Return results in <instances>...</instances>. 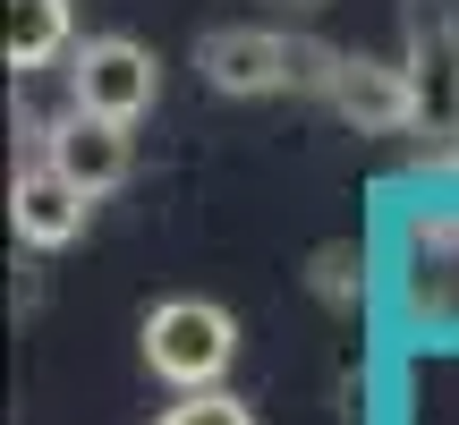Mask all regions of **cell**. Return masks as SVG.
<instances>
[{
    "mask_svg": "<svg viewBox=\"0 0 459 425\" xmlns=\"http://www.w3.org/2000/svg\"><path fill=\"white\" fill-rule=\"evenodd\" d=\"M230 358H238V324H230L213 298H162V307L145 315V366L162 383H179V392L221 383Z\"/></svg>",
    "mask_w": 459,
    "mask_h": 425,
    "instance_id": "cell-1",
    "label": "cell"
},
{
    "mask_svg": "<svg viewBox=\"0 0 459 425\" xmlns=\"http://www.w3.org/2000/svg\"><path fill=\"white\" fill-rule=\"evenodd\" d=\"M68 94H77V111H102V119H145L153 94H162V68H153L145 43H128V34H102V43L77 51V68H68Z\"/></svg>",
    "mask_w": 459,
    "mask_h": 425,
    "instance_id": "cell-2",
    "label": "cell"
},
{
    "mask_svg": "<svg viewBox=\"0 0 459 425\" xmlns=\"http://www.w3.org/2000/svg\"><path fill=\"white\" fill-rule=\"evenodd\" d=\"M85 212H94V196H85V187L68 179L51 153H43V162H26V170H17V187H9V221H17V239L43 247V256H60V247L77 239Z\"/></svg>",
    "mask_w": 459,
    "mask_h": 425,
    "instance_id": "cell-3",
    "label": "cell"
},
{
    "mask_svg": "<svg viewBox=\"0 0 459 425\" xmlns=\"http://www.w3.org/2000/svg\"><path fill=\"white\" fill-rule=\"evenodd\" d=\"M43 153L85 187V196H111L128 179V119H102V111H68L60 128L43 136Z\"/></svg>",
    "mask_w": 459,
    "mask_h": 425,
    "instance_id": "cell-4",
    "label": "cell"
},
{
    "mask_svg": "<svg viewBox=\"0 0 459 425\" xmlns=\"http://www.w3.org/2000/svg\"><path fill=\"white\" fill-rule=\"evenodd\" d=\"M426 43H417V68H409V119H426L434 136L459 128V26L443 9H417Z\"/></svg>",
    "mask_w": 459,
    "mask_h": 425,
    "instance_id": "cell-5",
    "label": "cell"
},
{
    "mask_svg": "<svg viewBox=\"0 0 459 425\" xmlns=\"http://www.w3.org/2000/svg\"><path fill=\"white\" fill-rule=\"evenodd\" d=\"M0 51H9L17 77H26V68H51L68 51V0H9V17H0Z\"/></svg>",
    "mask_w": 459,
    "mask_h": 425,
    "instance_id": "cell-6",
    "label": "cell"
},
{
    "mask_svg": "<svg viewBox=\"0 0 459 425\" xmlns=\"http://www.w3.org/2000/svg\"><path fill=\"white\" fill-rule=\"evenodd\" d=\"M281 43L273 34H221V43H204V68H213V85H230V94H255V85L281 77Z\"/></svg>",
    "mask_w": 459,
    "mask_h": 425,
    "instance_id": "cell-7",
    "label": "cell"
},
{
    "mask_svg": "<svg viewBox=\"0 0 459 425\" xmlns=\"http://www.w3.org/2000/svg\"><path fill=\"white\" fill-rule=\"evenodd\" d=\"M341 111L366 119V128H400V119H409V85L375 77V68H349L341 77Z\"/></svg>",
    "mask_w": 459,
    "mask_h": 425,
    "instance_id": "cell-8",
    "label": "cell"
},
{
    "mask_svg": "<svg viewBox=\"0 0 459 425\" xmlns=\"http://www.w3.org/2000/svg\"><path fill=\"white\" fill-rule=\"evenodd\" d=\"M162 425H255V417H247L230 392H213V383H204V392H187L179 409H162Z\"/></svg>",
    "mask_w": 459,
    "mask_h": 425,
    "instance_id": "cell-9",
    "label": "cell"
}]
</instances>
